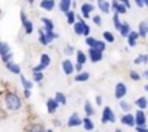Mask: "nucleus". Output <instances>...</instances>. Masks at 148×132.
I'll return each mask as SVG.
<instances>
[{"label":"nucleus","instance_id":"nucleus-1","mask_svg":"<svg viewBox=\"0 0 148 132\" xmlns=\"http://www.w3.org/2000/svg\"><path fill=\"white\" fill-rule=\"evenodd\" d=\"M3 106H5V109L8 112L15 113V112H19L23 107V102H22V97L16 92L8 90L3 94Z\"/></svg>","mask_w":148,"mask_h":132},{"label":"nucleus","instance_id":"nucleus-2","mask_svg":"<svg viewBox=\"0 0 148 132\" xmlns=\"http://www.w3.org/2000/svg\"><path fill=\"white\" fill-rule=\"evenodd\" d=\"M115 120H116V115H115L113 109H112L110 106H105L103 110H102L100 122H102L103 125H106V123H113Z\"/></svg>","mask_w":148,"mask_h":132},{"label":"nucleus","instance_id":"nucleus-3","mask_svg":"<svg viewBox=\"0 0 148 132\" xmlns=\"http://www.w3.org/2000/svg\"><path fill=\"white\" fill-rule=\"evenodd\" d=\"M86 45L89 48H95V49H99L102 52H105V49H106V42L100 41V39H96L93 36H86Z\"/></svg>","mask_w":148,"mask_h":132},{"label":"nucleus","instance_id":"nucleus-4","mask_svg":"<svg viewBox=\"0 0 148 132\" xmlns=\"http://www.w3.org/2000/svg\"><path fill=\"white\" fill-rule=\"evenodd\" d=\"M126 94H128V87H126V84L122 83V81L116 83V84H115V89H113V96H115V99L122 100Z\"/></svg>","mask_w":148,"mask_h":132},{"label":"nucleus","instance_id":"nucleus-5","mask_svg":"<svg viewBox=\"0 0 148 132\" xmlns=\"http://www.w3.org/2000/svg\"><path fill=\"white\" fill-rule=\"evenodd\" d=\"M80 125H83V118H82L77 112L71 113L70 118L67 119V126H68V128H79Z\"/></svg>","mask_w":148,"mask_h":132},{"label":"nucleus","instance_id":"nucleus-6","mask_svg":"<svg viewBox=\"0 0 148 132\" xmlns=\"http://www.w3.org/2000/svg\"><path fill=\"white\" fill-rule=\"evenodd\" d=\"M86 22L82 19V18H79L77 16V21H76V23L73 25V31H74V34H76L77 36H84V29H86Z\"/></svg>","mask_w":148,"mask_h":132},{"label":"nucleus","instance_id":"nucleus-7","mask_svg":"<svg viewBox=\"0 0 148 132\" xmlns=\"http://www.w3.org/2000/svg\"><path fill=\"white\" fill-rule=\"evenodd\" d=\"M134 116H135V126H145V125H147V115H145V110L136 109V112L134 113Z\"/></svg>","mask_w":148,"mask_h":132},{"label":"nucleus","instance_id":"nucleus-8","mask_svg":"<svg viewBox=\"0 0 148 132\" xmlns=\"http://www.w3.org/2000/svg\"><path fill=\"white\" fill-rule=\"evenodd\" d=\"M61 68H62V73L65 74V76H71L74 71V64L71 62V60H68V58H65V60H62V62H61Z\"/></svg>","mask_w":148,"mask_h":132},{"label":"nucleus","instance_id":"nucleus-9","mask_svg":"<svg viewBox=\"0 0 148 132\" xmlns=\"http://www.w3.org/2000/svg\"><path fill=\"white\" fill-rule=\"evenodd\" d=\"M87 57L92 62H99L103 60V52L99 51V49H95V48H89V52H87Z\"/></svg>","mask_w":148,"mask_h":132},{"label":"nucleus","instance_id":"nucleus-10","mask_svg":"<svg viewBox=\"0 0 148 132\" xmlns=\"http://www.w3.org/2000/svg\"><path fill=\"white\" fill-rule=\"evenodd\" d=\"M110 9H112L115 13H119V15H125V13L128 12V8H126L125 5H122L121 2H118V0H112Z\"/></svg>","mask_w":148,"mask_h":132},{"label":"nucleus","instance_id":"nucleus-11","mask_svg":"<svg viewBox=\"0 0 148 132\" xmlns=\"http://www.w3.org/2000/svg\"><path fill=\"white\" fill-rule=\"evenodd\" d=\"M5 67H6V70H8V71H10L12 74H16V76H21V74H22L21 65H19L18 62H15L13 60H12V61H9V62H6V64H5Z\"/></svg>","mask_w":148,"mask_h":132},{"label":"nucleus","instance_id":"nucleus-12","mask_svg":"<svg viewBox=\"0 0 148 132\" xmlns=\"http://www.w3.org/2000/svg\"><path fill=\"white\" fill-rule=\"evenodd\" d=\"M121 122H122V125H125V126H135V116H134L131 112H126V113L122 115Z\"/></svg>","mask_w":148,"mask_h":132},{"label":"nucleus","instance_id":"nucleus-13","mask_svg":"<svg viewBox=\"0 0 148 132\" xmlns=\"http://www.w3.org/2000/svg\"><path fill=\"white\" fill-rule=\"evenodd\" d=\"M141 36H139V34H138V31H131L129 32V35L126 36V41H128V45L131 47V48H134V47H136V44H138V39H139Z\"/></svg>","mask_w":148,"mask_h":132},{"label":"nucleus","instance_id":"nucleus-14","mask_svg":"<svg viewBox=\"0 0 148 132\" xmlns=\"http://www.w3.org/2000/svg\"><path fill=\"white\" fill-rule=\"evenodd\" d=\"M26 132H47V128L39 122H32L26 126Z\"/></svg>","mask_w":148,"mask_h":132},{"label":"nucleus","instance_id":"nucleus-15","mask_svg":"<svg viewBox=\"0 0 148 132\" xmlns=\"http://www.w3.org/2000/svg\"><path fill=\"white\" fill-rule=\"evenodd\" d=\"M58 107H60V103H58L54 97L47 100V112H48L49 115H54V113L58 110Z\"/></svg>","mask_w":148,"mask_h":132},{"label":"nucleus","instance_id":"nucleus-16","mask_svg":"<svg viewBox=\"0 0 148 132\" xmlns=\"http://www.w3.org/2000/svg\"><path fill=\"white\" fill-rule=\"evenodd\" d=\"M95 10V5L93 3H90V2H87V3H83L82 5V15H83V18H90V13Z\"/></svg>","mask_w":148,"mask_h":132},{"label":"nucleus","instance_id":"nucleus-17","mask_svg":"<svg viewBox=\"0 0 148 132\" xmlns=\"http://www.w3.org/2000/svg\"><path fill=\"white\" fill-rule=\"evenodd\" d=\"M71 6H73V0H60V2H58V8H60V10L64 15L68 10H71Z\"/></svg>","mask_w":148,"mask_h":132},{"label":"nucleus","instance_id":"nucleus-18","mask_svg":"<svg viewBox=\"0 0 148 132\" xmlns=\"http://www.w3.org/2000/svg\"><path fill=\"white\" fill-rule=\"evenodd\" d=\"M39 8L44 9V10H47V12H51L55 8V0H41Z\"/></svg>","mask_w":148,"mask_h":132},{"label":"nucleus","instance_id":"nucleus-19","mask_svg":"<svg viewBox=\"0 0 148 132\" xmlns=\"http://www.w3.org/2000/svg\"><path fill=\"white\" fill-rule=\"evenodd\" d=\"M138 34L141 38H147L148 36V21H142L138 25Z\"/></svg>","mask_w":148,"mask_h":132},{"label":"nucleus","instance_id":"nucleus-20","mask_svg":"<svg viewBox=\"0 0 148 132\" xmlns=\"http://www.w3.org/2000/svg\"><path fill=\"white\" fill-rule=\"evenodd\" d=\"M135 106L136 109H141V110H145L148 107V99L145 96H141L138 99H135Z\"/></svg>","mask_w":148,"mask_h":132},{"label":"nucleus","instance_id":"nucleus-21","mask_svg":"<svg viewBox=\"0 0 148 132\" xmlns=\"http://www.w3.org/2000/svg\"><path fill=\"white\" fill-rule=\"evenodd\" d=\"M10 52H12L10 45H9L6 41H0V58L5 57V55H8V54H10Z\"/></svg>","mask_w":148,"mask_h":132},{"label":"nucleus","instance_id":"nucleus-22","mask_svg":"<svg viewBox=\"0 0 148 132\" xmlns=\"http://www.w3.org/2000/svg\"><path fill=\"white\" fill-rule=\"evenodd\" d=\"M89 79H90V74L87 71H80V73H77L76 76H74V81L76 83H84Z\"/></svg>","mask_w":148,"mask_h":132},{"label":"nucleus","instance_id":"nucleus-23","mask_svg":"<svg viewBox=\"0 0 148 132\" xmlns=\"http://www.w3.org/2000/svg\"><path fill=\"white\" fill-rule=\"evenodd\" d=\"M83 128H84V131H87V132L95 131V122L92 120V118H89V116L83 118Z\"/></svg>","mask_w":148,"mask_h":132},{"label":"nucleus","instance_id":"nucleus-24","mask_svg":"<svg viewBox=\"0 0 148 132\" xmlns=\"http://www.w3.org/2000/svg\"><path fill=\"white\" fill-rule=\"evenodd\" d=\"M97 8L102 13H110V2H106V0H102V2H97Z\"/></svg>","mask_w":148,"mask_h":132},{"label":"nucleus","instance_id":"nucleus-25","mask_svg":"<svg viewBox=\"0 0 148 132\" xmlns=\"http://www.w3.org/2000/svg\"><path fill=\"white\" fill-rule=\"evenodd\" d=\"M76 60H77V64H82V65H84L86 62H87V60H89V57H87V54L86 52H83V51H76Z\"/></svg>","mask_w":148,"mask_h":132},{"label":"nucleus","instance_id":"nucleus-26","mask_svg":"<svg viewBox=\"0 0 148 132\" xmlns=\"http://www.w3.org/2000/svg\"><path fill=\"white\" fill-rule=\"evenodd\" d=\"M39 64L47 70V68L49 67V64H51V57H49L48 54H41V57H39Z\"/></svg>","mask_w":148,"mask_h":132},{"label":"nucleus","instance_id":"nucleus-27","mask_svg":"<svg viewBox=\"0 0 148 132\" xmlns=\"http://www.w3.org/2000/svg\"><path fill=\"white\" fill-rule=\"evenodd\" d=\"M132 29H131V25L128 23V22H122V25H121V29H119V34H121V36H123V38H126L128 35H129V32H131Z\"/></svg>","mask_w":148,"mask_h":132},{"label":"nucleus","instance_id":"nucleus-28","mask_svg":"<svg viewBox=\"0 0 148 132\" xmlns=\"http://www.w3.org/2000/svg\"><path fill=\"white\" fill-rule=\"evenodd\" d=\"M41 22H42V28L45 31H54V22L49 18H41Z\"/></svg>","mask_w":148,"mask_h":132},{"label":"nucleus","instance_id":"nucleus-29","mask_svg":"<svg viewBox=\"0 0 148 132\" xmlns=\"http://www.w3.org/2000/svg\"><path fill=\"white\" fill-rule=\"evenodd\" d=\"M38 34H39V36H38V41H39V44L41 45H49V41H48V38H47V35H45V31H44V28H41L39 31H38Z\"/></svg>","mask_w":148,"mask_h":132},{"label":"nucleus","instance_id":"nucleus-30","mask_svg":"<svg viewBox=\"0 0 148 132\" xmlns=\"http://www.w3.org/2000/svg\"><path fill=\"white\" fill-rule=\"evenodd\" d=\"M19 77H21V84H22V87H23V89H29V90H32V87H34V81H32V80H28L23 74H21Z\"/></svg>","mask_w":148,"mask_h":132},{"label":"nucleus","instance_id":"nucleus-31","mask_svg":"<svg viewBox=\"0 0 148 132\" xmlns=\"http://www.w3.org/2000/svg\"><path fill=\"white\" fill-rule=\"evenodd\" d=\"M84 113H86V116H89V118H92V116L95 115V107H93V105L90 103V100H86V102H84Z\"/></svg>","mask_w":148,"mask_h":132},{"label":"nucleus","instance_id":"nucleus-32","mask_svg":"<svg viewBox=\"0 0 148 132\" xmlns=\"http://www.w3.org/2000/svg\"><path fill=\"white\" fill-rule=\"evenodd\" d=\"M22 28H23V31H25V34H26V35H31V34L34 32V29H35V28H34L32 21H29V19H28L26 22H23V23H22Z\"/></svg>","mask_w":148,"mask_h":132},{"label":"nucleus","instance_id":"nucleus-33","mask_svg":"<svg viewBox=\"0 0 148 132\" xmlns=\"http://www.w3.org/2000/svg\"><path fill=\"white\" fill-rule=\"evenodd\" d=\"M65 18H67V23L68 25H74L76 21H77V16H76V12H74V10H68L65 13Z\"/></svg>","mask_w":148,"mask_h":132},{"label":"nucleus","instance_id":"nucleus-34","mask_svg":"<svg viewBox=\"0 0 148 132\" xmlns=\"http://www.w3.org/2000/svg\"><path fill=\"white\" fill-rule=\"evenodd\" d=\"M54 99L60 103V106H65V105H67V97H65V94H64L62 92H57Z\"/></svg>","mask_w":148,"mask_h":132},{"label":"nucleus","instance_id":"nucleus-35","mask_svg":"<svg viewBox=\"0 0 148 132\" xmlns=\"http://www.w3.org/2000/svg\"><path fill=\"white\" fill-rule=\"evenodd\" d=\"M134 64H148V54H139L135 57L134 60Z\"/></svg>","mask_w":148,"mask_h":132},{"label":"nucleus","instance_id":"nucleus-36","mask_svg":"<svg viewBox=\"0 0 148 132\" xmlns=\"http://www.w3.org/2000/svg\"><path fill=\"white\" fill-rule=\"evenodd\" d=\"M119 13H115L113 12V18H112V22H113V26H115V29L116 31H119L121 29V25H122V22H121V19H119Z\"/></svg>","mask_w":148,"mask_h":132},{"label":"nucleus","instance_id":"nucleus-37","mask_svg":"<svg viewBox=\"0 0 148 132\" xmlns=\"http://www.w3.org/2000/svg\"><path fill=\"white\" fill-rule=\"evenodd\" d=\"M32 81H34V83H41V81H44V71L32 73Z\"/></svg>","mask_w":148,"mask_h":132},{"label":"nucleus","instance_id":"nucleus-38","mask_svg":"<svg viewBox=\"0 0 148 132\" xmlns=\"http://www.w3.org/2000/svg\"><path fill=\"white\" fill-rule=\"evenodd\" d=\"M103 39H105V42H115V35L110 31H105L103 32Z\"/></svg>","mask_w":148,"mask_h":132},{"label":"nucleus","instance_id":"nucleus-39","mask_svg":"<svg viewBox=\"0 0 148 132\" xmlns=\"http://www.w3.org/2000/svg\"><path fill=\"white\" fill-rule=\"evenodd\" d=\"M119 107L123 110V113L131 112V105H129L128 102H125V100H121V102H119Z\"/></svg>","mask_w":148,"mask_h":132},{"label":"nucleus","instance_id":"nucleus-40","mask_svg":"<svg viewBox=\"0 0 148 132\" xmlns=\"http://www.w3.org/2000/svg\"><path fill=\"white\" fill-rule=\"evenodd\" d=\"M74 52H76V48H74L73 45H65V47H64V54H65L67 57L73 55Z\"/></svg>","mask_w":148,"mask_h":132},{"label":"nucleus","instance_id":"nucleus-41","mask_svg":"<svg viewBox=\"0 0 148 132\" xmlns=\"http://www.w3.org/2000/svg\"><path fill=\"white\" fill-rule=\"evenodd\" d=\"M129 77H131V80H134V81H139V80H141V76H139L136 71H134V70L129 71Z\"/></svg>","mask_w":148,"mask_h":132},{"label":"nucleus","instance_id":"nucleus-42","mask_svg":"<svg viewBox=\"0 0 148 132\" xmlns=\"http://www.w3.org/2000/svg\"><path fill=\"white\" fill-rule=\"evenodd\" d=\"M36 71H45V68L42 67L41 64H38V65H35V67H32V71L31 73H36Z\"/></svg>","mask_w":148,"mask_h":132},{"label":"nucleus","instance_id":"nucleus-43","mask_svg":"<svg viewBox=\"0 0 148 132\" xmlns=\"http://www.w3.org/2000/svg\"><path fill=\"white\" fill-rule=\"evenodd\" d=\"M93 22H95L96 25L100 26V25H102V18H100L99 15H96V16H93Z\"/></svg>","mask_w":148,"mask_h":132},{"label":"nucleus","instance_id":"nucleus-44","mask_svg":"<svg viewBox=\"0 0 148 132\" xmlns=\"http://www.w3.org/2000/svg\"><path fill=\"white\" fill-rule=\"evenodd\" d=\"M31 94H32V90H29V89H23V97H25V99H29Z\"/></svg>","mask_w":148,"mask_h":132},{"label":"nucleus","instance_id":"nucleus-45","mask_svg":"<svg viewBox=\"0 0 148 132\" xmlns=\"http://www.w3.org/2000/svg\"><path fill=\"white\" fill-rule=\"evenodd\" d=\"M96 105H97V106H100V107H102V105H103V97H102L100 94H97V96H96Z\"/></svg>","mask_w":148,"mask_h":132},{"label":"nucleus","instance_id":"nucleus-46","mask_svg":"<svg viewBox=\"0 0 148 132\" xmlns=\"http://www.w3.org/2000/svg\"><path fill=\"white\" fill-rule=\"evenodd\" d=\"M26 21H28V16H26L25 10H21V22L23 23V22H26Z\"/></svg>","mask_w":148,"mask_h":132},{"label":"nucleus","instance_id":"nucleus-47","mask_svg":"<svg viewBox=\"0 0 148 132\" xmlns=\"http://www.w3.org/2000/svg\"><path fill=\"white\" fill-rule=\"evenodd\" d=\"M135 131L136 132H148V128L147 126H135Z\"/></svg>","mask_w":148,"mask_h":132},{"label":"nucleus","instance_id":"nucleus-48","mask_svg":"<svg viewBox=\"0 0 148 132\" xmlns=\"http://www.w3.org/2000/svg\"><path fill=\"white\" fill-rule=\"evenodd\" d=\"M74 70H76L77 73L83 71V65H82V64H76V65H74Z\"/></svg>","mask_w":148,"mask_h":132},{"label":"nucleus","instance_id":"nucleus-49","mask_svg":"<svg viewBox=\"0 0 148 132\" xmlns=\"http://www.w3.org/2000/svg\"><path fill=\"white\" fill-rule=\"evenodd\" d=\"M118 2H121L122 5H125V6H126L128 9L131 8V2H129V0H118Z\"/></svg>","mask_w":148,"mask_h":132},{"label":"nucleus","instance_id":"nucleus-50","mask_svg":"<svg viewBox=\"0 0 148 132\" xmlns=\"http://www.w3.org/2000/svg\"><path fill=\"white\" fill-rule=\"evenodd\" d=\"M134 2H135V5L138 6V8H144L145 5H144V0H134Z\"/></svg>","mask_w":148,"mask_h":132},{"label":"nucleus","instance_id":"nucleus-51","mask_svg":"<svg viewBox=\"0 0 148 132\" xmlns=\"http://www.w3.org/2000/svg\"><path fill=\"white\" fill-rule=\"evenodd\" d=\"M54 125H55V126H61V120H58V119H54Z\"/></svg>","mask_w":148,"mask_h":132},{"label":"nucleus","instance_id":"nucleus-52","mask_svg":"<svg viewBox=\"0 0 148 132\" xmlns=\"http://www.w3.org/2000/svg\"><path fill=\"white\" fill-rule=\"evenodd\" d=\"M26 2H28L29 5H34V3H35V0H26Z\"/></svg>","mask_w":148,"mask_h":132},{"label":"nucleus","instance_id":"nucleus-53","mask_svg":"<svg viewBox=\"0 0 148 132\" xmlns=\"http://www.w3.org/2000/svg\"><path fill=\"white\" fill-rule=\"evenodd\" d=\"M144 90H145V92H147V93H148V83H147V84H145V86H144Z\"/></svg>","mask_w":148,"mask_h":132},{"label":"nucleus","instance_id":"nucleus-54","mask_svg":"<svg viewBox=\"0 0 148 132\" xmlns=\"http://www.w3.org/2000/svg\"><path fill=\"white\" fill-rule=\"evenodd\" d=\"M144 5H145V6L148 8V0H144Z\"/></svg>","mask_w":148,"mask_h":132},{"label":"nucleus","instance_id":"nucleus-55","mask_svg":"<svg viewBox=\"0 0 148 132\" xmlns=\"http://www.w3.org/2000/svg\"><path fill=\"white\" fill-rule=\"evenodd\" d=\"M144 76H145V77H147V79H148V70H147V71H145V73H144Z\"/></svg>","mask_w":148,"mask_h":132},{"label":"nucleus","instance_id":"nucleus-56","mask_svg":"<svg viewBox=\"0 0 148 132\" xmlns=\"http://www.w3.org/2000/svg\"><path fill=\"white\" fill-rule=\"evenodd\" d=\"M115 132H122V131L121 129H115Z\"/></svg>","mask_w":148,"mask_h":132},{"label":"nucleus","instance_id":"nucleus-57","mask_svg":"<svg viewBox=\"0 0 148 132\" xmlns=\"http://www.w3.org/2000/svg\"><path fill=\"white\" fill-rule=\"evenodd\" d=\"M47 132H54V131L52 129H47Z\"/></svg>","mask_w":148,"mask_h":132},{"label":"nucleus","instance_id":"nucleus-58","mask_svg":"<svg viewBox=\"0 0 148 132\" xmlns=\"http://www.w3.org/2000/svg\"><path fill=\"white\" fill-rule=\"evenodd\" d=\"M87 2H90V3H92V2H95V0H87Z\"/></svg>","mask_w":148,"mask_h":132},{"label":"nucleus","instance_id":"nucleus-59","mask_svg":"<svg viewBox=\"0 0 148 132\" xmlns=\"http://www.w3.org/2000/svg\"><path fill=\"white\" fill-rule=\"evenodd\" d=\"M96 2H102V0H96Z\"/></svg>","mask_w":148,"mask_h":132},{"label":"nucleus","instance_id":"nucleus-60","mask_svg":"<svg viewBox=\"0 0 148 132\" xmlns=\"http://www.w3.org/2000/svg\"><path fill=\"white\" fill-rule=\"evenodd\" d=\"M92 132H97V131H92Z\"/></svg>","mask_w":148,"mask_h":132}]
</instances>
